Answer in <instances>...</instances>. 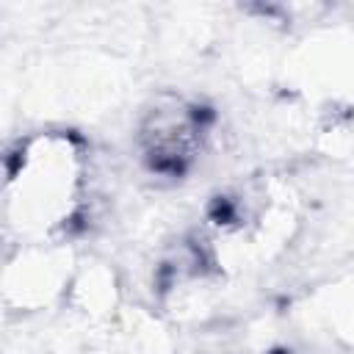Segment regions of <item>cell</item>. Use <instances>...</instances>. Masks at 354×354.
I'll list each match as a JSON object with an SVG mask.
<instances>
[{
    "label": "cell",
    "instance_id": "1",
    "mask_svg": "<svg viewBox=\"0 0 354 354\" xmlns=\"http://www.w3.org/2000/svg\"><path fill=\"white\" fill-rule=\"evenodd\" d=\"M77 152L66 138H39L8 177V207L28 232H47L72 213L77 188Z\"/></svg>",
    "mask_w": 354,
    "mask_h": 354
}]
</instances>
